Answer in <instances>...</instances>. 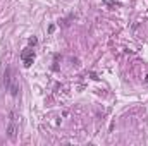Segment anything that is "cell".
<instances>
[{"instance_id": "obj_1", "label": "cell", "mask_w": 148, "mask_h": 146, "mask_svg": "<svg viewBox=\"0 0 148 146\" xmlns=\"http://www.w3.org/2000/svg\"><path fill=\"white\" fill-rule=\"evenodd\" d=\"M4 84H5V88L10 91L12 96H17V95H19V89H21L19 79H17V76L12 72V69H10V67L7 69L5 74H4Z\"/></svg>"}, {"instance_id": "obj_3", "label": "cell", "mask_w": 148, "mask_h": 146, "mask_svg": "<svg viewBox=\"0 0 148 146\" xmlns=\"http://www.w3.org/2000/svg\"><path fill=\"white\" fill-rule=\"evenodd\" d=\"M21 58H22V62H24L26 67H31V64H33V60H35V52L29 50V48H26L21 53Z\"/></svg>"}, {"instance_id": "obj_5", "label": "cell", "mask_w": 148, "mask_h": 146, "mask_svg": "<svg viewBox=\"0 0 148 146\" xmlns=\"http://www.w3.org/2000/svg\"><path fill=\"white\" fill-rule=\"evenodd\" d=\"M146 83H148V76H146Z\"/></svg>"}, {"instance_id": "obj_2", "label": "cell", "mask_w": 148, "mask_h": 146, "mask_svg": "<svg viewBox=\"0 0 148 146\" xmlns=\"http://www.w3.org/2000/svg\"><path fill=\"white\" fill-rule=\"evenodd\" d=\"M16 134H17V124H16V115L10 114V122H9V127H7V136L10 139H16Z\"/></svg>"}, {"instance_id": "obj_4", "label": "cell", "mask_w": 148, "mask_h": 146, "mask_svg": "<svg viewBox=\"0 0 148 146\" xmlns=\"http://www.w3.org/2000/svg\"><path fill=\"white\" fill-rule=\"evenodd\" d=\"M103 2H105L109 7H115V2H114V0H103Z\"/></svg>"}]
</instances>
